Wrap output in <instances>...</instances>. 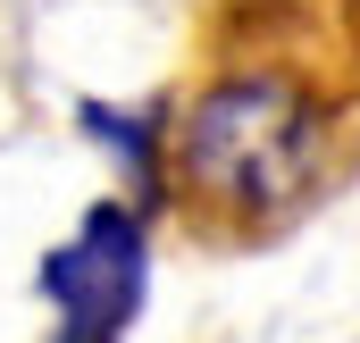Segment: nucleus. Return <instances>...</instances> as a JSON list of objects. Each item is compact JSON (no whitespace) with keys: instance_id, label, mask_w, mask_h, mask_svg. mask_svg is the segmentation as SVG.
Segmentation results:
<instances>
[{"instance_id":"obj_1","label":"nucleus","mask_w":360,"mask_h":343,"mask_svg":"<svg viewBox=\"0 0 360 343\" xmlns=\"http://www.w3.org/2000/svg\"><path fill=\"white\" fill-rule=\"evenodd\" d=\"M319 168H327V109L293 76H269V67L218 76L176 117V176L210 209L276 218L319 184Z\"/></svg>"},{"instance_id":"obj_2","label":"nucleus","mask_w":360,"mask_h":343,"mask_svg":"<svg viewBox=\"0 0 360 343\" xmlns=\"http://www.w3.org/2000/svg\"><path fill=\"white\" fill-rule=\"evenodd\" d=\"M42 302L59 310L68 335L51 343H126L134 310H143V285H151V235H143V209L134 201H92L76 243L42 259Z\"/></svg>"},{"instance_id":"obj_3","label":"nucleus","mask_w":360,"mask_h":343,"mask_svg":"<svg viewBox=\"0 0 360 343\" xmlns=\"http://www.w3.org/2000/svg\"><path fill=\"white\" fill-rule=\"evenodd\" d=\"M76 126H84L92 143L126 168L134 193H151L160 184V143H168V109H117V101H84L76 109Z\"/></svg>"}]
</instances>
